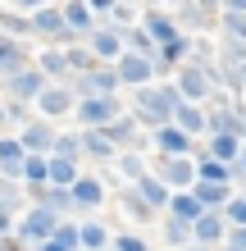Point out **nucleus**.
I'll use <instances>...</instances> for the list:
<instances>
[{"mask_svg":"<svg viewBox=\"0 0 246 251\" xmlns=\"http://www.w3.org/2000/svg\"><path fill=\"white\" fill-rule=\"evenodd\" d=\"M182 105V96H178V87L173 82H151V87H141V92H133V119L141 124V128H164V124H173V110Z\"/></svg>","mask_w":246,"mask_h":251,"instance_id":"f257e3e1","label":"nucleus"},{"mask_svg":"<svg viewBox=\"0 0 246 251\" xmlns=\"http://www.w3.org/2000/svg\"><path fill=\"white\" fill-rule=\"evenodd\" d=\"M32 32L55 50H73L78 46V32H68V23H64V5H37L32 9Z\"/></svg>","mask_w":246,"mask_h":251,"instance_id":"f03ea898","label":"nucleus"},{"mask_svg":"<svg viewBox=\"0 0 246 251\" xmlns=\"http://www.w3.org/2000/svg\"><path fill=\"white\" fill-rule=\"evenodd\" d=\"M64 219L60 215H50V210H41V205H27V210L19 215V233H14V238H19L27 251L32 247H41V242H50L55 238V228H60Z\"/></svg>","mask_w":246,"mask_h":251,"instance_id":"7ed1b4c3","label":"nucleus"},{"mask_svg":"<svg viewBox=\"0 0 246 251\" xmlns=\"http://www.w3.org/2000/svg\"><path fill=\"white\" fill-rule=\"evenodd\" d=\"M219 14H224V5H210V0H182V5L173 9V19H178V27L192 37V32H214V27H219Z\"/></svg>","mask_w":246,"mask_h":251,"instance_id":"20e7f679","label":"nucleus"},{"mask_svg":"<svg viewBox=\"0 0 246 251\" xmlns=\"http://www.w3.org/2000/svg\"><path fill=\"white\" fill-rule=\"evenodd\" d=\"M73 114H78L82 132H87V128H110V124L119 119V114H128V110H123L119 96H87V100H78Z\"/></svg>","mask_w":246,"mask_h":251,"instance_id":"39448f33","label":"nucleus"},{"mask_svg":"<svg viewBox=\"0 0 246 251\" xmlns=\"http://www.w3.org/2000/svg\"><path fill=\"white\" fill-rule=\"evenodd\" d=\"M173 87H178V96L187 100V105H205V100H214L210 73H205V69H196V64H182L178 73H173Z\"/></svg>","mask_w":246,"mask_h":251,"instance_id":"423d86ee","label":"nucleus"},{"mask_svg":"<svg viewBox=\"0 0 246 251\" xmlns=\"http://www.w3.org/2000/svg\"><path fill=\"white\" fill-rule=\"evenodd\" d=\"M119 73H114L110 64H100V69H91V73H82V78H73L68 82V92H73L78 100H87V96H119Z\"/></svg>","mask_w":246,"mask_h":251,"instance_id":"0eeeda50","label":"nucleus"},{"mask_svg":"<svg viewBox=\"0 0 246 251\" xmlns=\"http://www.w3.org/2000/svg\"><path fill=\"white\" fill-rule=\"evenodd\" d=\"M46 87H50V82L41 78V69L32 64V69H23V73H14V78H5V92H0V96L19 100V105H37Z\"/></svg>","mask_w":246,"mask_h":251,"instance_id":"6e6552de","label":"nucleus"},{"mask_svg":"<svg viewBox=\"0 0 246 251\" xmlns=\"http://www.w3.org/2000/svg\"><path fill=\"white\" fill-rule=\"evenodd\" d=\"M87 46H91V55H96L100 64H110V69H114V64H119L123 55H128V46H123V32H114L110 23H100L96 32L87 37Z\"/></svg>","mask_w":246,"mask_h":251,"instance_id":"1a4fd4ad","label":"nucleus"},{"mask_svg":"<svg viewBox=\"0 0 246 251\" xmlns=\"http://www.w3.org/2000/svg\"><path fill=\"white\" fill-rule=\"evenodd\" d=\"M105 132H110V142L119 146V155H123V151H137V155H141V151H146V142H151V137H146V128H141L133 114H119V119H114Z\"/></svg>","mask_w":246,"mask_h":251,"instance_id":"9d476101","label":"nucleus"},{"mask_svg":"<svg viewBox=\"0 0 246 251\" xmlns=\"http://www.w3.org/2000/svg\"><path fill=\"white\" fill-rule=\"evenodd\" d=\"M141 27L151 32L155 46H169V41H178V37H182L178 19H173L169 9H160V5H146V9H141Z\"/></svg>","mask_w":246,"mask_h":251,"instance_id":"9b49d317","label":"nucleus"},{"mask_svg":"<svg viewBox=\"0 0 246 251\" xmlns=\"http://www.w3.org/2000/svg\"><path fill=\"white\" fill-rule=\"evenodd\" d=\"M151 146H155V151H160L164 160H182V155H192V151H196V142L187 137L182 128H173V124L155 128V132H151Z\"/></svg>","mask_w":246,"mask_h":251,"instance_id":"f8f14e48","label":"nucleus"},{"mask_svg":"<svg viewBox=\"0 0 246 251\" xmlns=\"http://www.w3.org/2000/svg\"><path fill=\"white\" fill-rule=\"evenodd\" d=\"M78 110V96L73 92H68V87H46V92H41V100H37V119H64V114H73Z\"/></svg>","mask_w":246,"mask_h":251,"instance_id":"ddd939ff","label":"nucleus"},{"mask_svg":"<svg viewBox=\"0 0 246 251\" xmlns=\"http://www.w3.org/2000/svg\"><path fill=\"white\" fill-rule=\"evenodd\" d=\"M14 137L23 142V151H27V155H46V160H50V155H55V137H60V132H55L46 119H32L23 132H14Z\"/></svg>","mask_w":246,"mask_h":251,"instance_id":"4468645a","label":"nucleus"},{"mask_svg":"<svg viewBox=\"0 0 246 251\" xmlns=\"http://www.w3.org/2000/svg\"><path fill=\"white\" fill-rule=\"evenodd\" d=\"M155 174H160V183H164L169 192H192V187H196V160H192V155H182V160H164Z\"/></svg>","mask_w":246,"mask_h":251,"instance_id":"2eb2a0df","label":"nucleus"},{"mask_svg":"<svg viewBox=\"0 0 246 251\" xmlns=\"http://www.w3.org/2000/svg\"><path fill=\"white\" fill-rule=\"evenodd\" d=\"M114 73H119L123 87H133V92H141V87L155 82V60H141V55H123L119 64H114Z\"/></svg>","mask_w":246,"mask_h":251,"instance_id":"dca6fc26","label":"nucleus"},{"mask_svg":"<svg viewBox=\"0 0 246 251\" xmlns=\"http://www.w3.org/2000/svg\"><path fill=\"white\" fill-rule=\"evenodd\" d=\"M105 205V178H96V174H82L73 183V210L78 215H91Z\"/></svg>","mask_w":246,"mask_h":251,"instance_id":"f3484780","label":"nucleus"},{"mask_svg":"<svg viewBox=\"0 0 246 251\" xmlns=\"http://www.w3.org/2000/svg\"><path fill=\"white\" fill-rule=\"evenodd\" d=\"M27 205H41V210L68 219V210H73V192H68V187H27Z\"/></svg>","mask_w":246,"mask_h":251,"instance_id":"a211bd4d","label":"nucleus"},{"mask_svg":"<svg viewBox=\"0 0 246 251\" xmlns=\"http://www.w3.org/2000/svg\"><path fill=\"white\" fill-rule=\"evenodd\" d=\"M37 69H41V78H46V82H55V87H68V82H73L68 55H64V50H55V46H41V55H37Z\"/></svg>","mask_w":246,"mask_h":251,"instance_id":"6ab92c4d","label":"nucleus"},{"mask_svg":"<svg viewBox=\"0 0 246 251\" xmlns=\"http://www.w3.org/2000/svg\"><path fill=\"white\" fill-rule=\"evenodd\" d=\"M192 242L219 251V247L228 242V219H224V215H201L196 224H192Z\"/></svg>","mask_w":246,"mask_h":251,"instance_id":"aec40b11","label":"nucleus"},{"mask_svg":"<svg viewBox=\"0 0 246 251\" xmlns=\"http://www.w3.org/2000/svg\"><path fill=\"white\" fill-rule=\"evenodd\" d=\"M32 64H37V60L27 55L23 41H9L5 32H0V82L14 78V73H23V69H32Z\"/></svg>","mask_w":246,"mask_h":251,"instance_id":"412c9836","label":"nucleus"},{"mask_svg":"<svg viewBox=\"0 0 246 251\" xmlns=\"http://www.w3.org/2000/svg\"><path fill=\"white\" fill-rule=\"evenodd\" d=\"M23 160H27V151H23V142L14 137H0V178H9V183H23Z\"/></svg>","mask_w":246,"mask_h":251,"instance_id":"4be33fe9","label":"nucleus"},{"mask_svg":"<svg viewBox=\"0 0 246 251\" xmlns=\"http://www.w3.org/2000/svg\"><path fill=\"white\" fill-rule=\"evenodd\" d=\"M173 128H182L192 142L196 137H210V114H205V105H187V100H182V105L173 110Z\"/></svg>","mask_w":246,"mask_h":251,"instance_id":"5701e85b","label":"nucleus"},{"mask_svg":"<svg viewBox=\"0 0 246 251\" xmlns=\"http://www.w3.org/2000/svg\"><path fill=\"white\" fill-rule=\"evenodd\" d=\"M82 155L87 160H100V165H114V160H119V146L110 142L105 128H87L82 132Z\"/></svg>","mask_w":246,"mask_h":251,"instance_id":"b1692460","label":"nucleus"},{"mask_svg":"<svg viewBox=\"0 0 246 251\" xmlns=\"http://www.w3.org/2000/svg\"><path fill=\"white\" fill-rule=\"evenodd\" d=\"M192 197L205 205L210 215H224V210H228V201H233L237 192H233V187H224V183H196V187H192Z\"/></svg>","mask_w":246,"mask_h":251,"instance_id":"393cba45","label":"nucleus"},{"mask_svg":"<svg viewBox=\"0 0 246 251\" xmlns=\"http://www.w3.org/2000/svg\"><path fill=\"white\" fill-rule=\"evenodd\" d=\"M219 27H224L228 41H246V0H224Z\"/></svg>","mask_w":246,"mask_h":251,"instance_id":"a878e982","label":"nucleus"},{"mask_svg":"<svg viewBox=\"0 0 246 251\" xmlns=\"http://www.w3.org/2000/svg\"><path fill=\"white\" fill-rule=\"evenodd\" d=\"M164 215H169V219H182V224H196V219H201V215H210V210H205V205H201V201L192 197V192H173Z\"/></svg>","mask_w":246,"mask_h":251,"instance_id":"bb28decb","label":"nucleus"},{"mask_svg":"<svg viewBox=\"0 0 246 251\" xmlns=\"http://www.w3.org/2000/svg\"><path fill=\"white\" fill-rule=\"evenodd\" d=\"M64 23H68V32H78V37H91L100 27L91 5H82V0H68V5H64Z\"/></svg>","mask_w":246,"mask_h":251,"instance_id":"cd10ccee","label":"nucleus"},{"mask_svg":"<svg viewBox=\"0 0 246 251\" xmlns=\"http://www.w3.org/2000/svg\"><path fill=\"white\" fill-rule=\"evenodd\" d=\"M114 169H119L123 187H137L141 178H151V165H146V155H137V151H123L119 160H114Z\"/></svg>","mask_w":246,"mask_h":251,"instance_id":"c85d7f7f","label":"nucleus"},{"mask_svg":"<svg viewBox=\"0 0 246 251\" xmlns=\"http://www.w3.org/2000/svg\"><path fill=\"white\" fill-rule=\"evenodd\" d=\"M0 32H5L9 41H23V46H27V37H37V32H32V14L0 9Z\"/></svg>","mask_w":246,"mask_h":251,"instance_id":"c756f323","label":"nucleus"},{"mask_svg":"<svg viewBox=\"0 0 246 251\" xmlns=\"http://www.w3.org/2000/svg\"><path fill=\"white\" fill-rule=\"evenodd\" d=\"M205 151L219 160V165H233V169L242 165V137H228V132H219V137L205 142Z\"/></svg>","mask_w":246,"mask_h":251,"instance_id":"7c9ffc66","label":"nucleus"},{"mask_svg":"<svg viewBox=\"0 0 246 251\" xmlns=\"http://www.w3.org/2000/svg\"><path fill=\"white\" fill-rule=\"evenodd\" d=\"M123 46H128V55H141V60H155V55H160V46L151 41V32H146L141 23H133V27L123 32Z\"/></svg>","mask_w":246,"mask_h":251,"instance_id":"2f4dec72","label":"nucleus"},{"mask_svg":"<svg viewBox=\"0 0 246 251\" xmlns=\"http://www.w3.org/2000/svg\"><path fill=\"white\" fill-rule=\"evenodd\" d=\"M114 233L100 224V219H82V251H110Z\"/></svg>","mask_w":246,"mask_h":251,"instance_id":"473e14b6","label":"nucleus"},{"mask_svg":"<svg viewBox=\"0 0 246 251\" xmlns=\"http://www.w3.org/2000/svg\"><path fill=\"white\" fill-rule=\"evenodd\" d=\"M137 192H141V201H146L151 210H169V197H173V192H169V187L160 183V174L141 178V183H137Z\"/></svg>","mask_w":246,"mask_h":251,"instance_id":"72a5a7b5","label":"nucleus"},{"mask_svg":"<svg viewBox=\"0 0 246 251\" xmlns=\"http://www.w3.org/2000/svg\"><path fill=\"white\" fill-rule=\"evenodd\" d=\"M23 187H50V160L46 155H27L23 160Z\"/></svg>","mask_w":246,"mask_h":251,"instance_id":"f704fd0d","label":"nucleus"},{"mask_svg":"<svg viewBox=\"0 0 246 251\" xmlns=\"http://www.w3.org/2000/svg\"><path fill=\"white\" fill-rule=\"evenodd\" d=\"M0 210H5V215H19V210H27V187H23V183L0 178Z\"/></svg>","mask_w":246,"mask_h":251,"instance_id":"c9c22d12","label":"nucleus"},{"mask_svg":"<svg viewBox=\"0 0 246 251\" xmlns=\"http://www.w3.org/2000/svg\"><path fill=\"white\" fill-rule=\"evenodd\" d=\"M82 178V169L73 165V160H60V155H50V187H68L73 192V183Z\"/></svg>","mask_w":246,"mask_h":251,"instance_id":"e433bc0d","label":"nucleus"},{"mask_svg":"<svg viewBox=\"0 0 246 251\" xmlns=\"http://www.w3.org/2000/svg\"><path fill=\"white\" fill-rule=\"evenodd\" d=\"M119 205H123V210L133 215V219H137V224H151V215H155L151 205L141 201V192H137V187H123V192H119Z\"/></svg>","mask_w":246,"mask_h":251,"instance_id":"4c0bfd02","label":"nucleus"},{"mask_svg":"<svg viewBox=\"0 0 246 251\" xmlns=\"http://www.w3.org/2000/svg\"><path fill=\"white\" fill-rule=\"evenodd\" d=\"M68 55V69H73V78H82V73H91V69H100V60L91 55V46H87V41H78L73 50H64Z\"/></svg>","mask_w":246,"mask_h":251,"instance_id":"58836bf2","label":"nucleus"},{"mask_svg":"<svg viewBox=\"0 0 246 251\" xmlns=\"http://www.w3.org/2000/svg\"><path fill=\"white\" fill-rule=\"evenodd\" d=\"M219 64L224 69H246V41H228V37H219Z\"/></svg>","mask_w":246,"mask_h":251,"instance_id":"ea45409f","label":"nucleus"},{"mask_svg":"<svg viewBox=\"0 0 246 251\" xmlns=\"http://www.w3.org/2000/svg\"><path fill=\"white\" fill-rule=\"evenodd\" d=\"M55 155L60 160H73V165H82V132H60V137H55Z\"/></svg>","mask_w":246,"mask_h":251,"instance_id":"a19ab883","label":"nucleus"},{"mask_svg":"<svg viewBox=\"0 0 246 251\" xmlns=\"http://www.w3.org/2000/svg\"><path fill=\"white\" fill-rule=\"evenodd\" d=\"M164 242L178 247V251H187V247H192V224H182V219H169V215H164Z\"/></svg>","mask_w":246,"mask_h":251,"instance_id":"79ce46f5","label":"nucleus"},{"mask_svg":"<svg viewBox=\"0 0 246 251\" xmlns=\"http://www.w3.org/2000/svg\"><path fill=\"white\" fill-rule=\"evenodd\" d=\"M50 242H60L64 251H82V224H73V219H64L60 228H55V238Z\"/></svg>","mask_w":246,"mask_h":251,"instance_id":"37998d69","label":"nucleus"},{"mask_svg":"<svg viewBox=\"0 0 246 251\" xmlns=\"http://www.w3.org/2000/svg\"><path fill=\"white\" fill-rule=\"evenodd\" d=\"M224 219H228V228H246V192H237V197L228 201Z\"/></svg>","mask_w":246,"mask_h":251,"instance_id":"c03bdc74","label":"nucleus"},{"mask_svg":"<svg viewBox=\"0 0 246 251\" xmlns=\"http://www.w3.org/2000/svg\"><path fill=\"white\" fill-rule=\"evenodd\" d=\"M110 251H151V242H146V238H137V233H119Z\"/></svg>","mask_w":246,"mask_h":251,"instance_id":"a18cd8bd","label":"nucleus"},{"mask_svg":"<svg viewBox=\"0 0 246 251\" xmlns=\"http://www.w3.org/2000/svg\"><path fill=\"white\" fill-rule=\"evenodd\" d=\"M5 124H32V114H27V105H19V100H5Z\"/></svg>","mask_w":246,"mask_h":251,"instance_id":"49530a36","label":"nucleus"},{"mask_svg":"<svg viewBox=\"0 0 246 251\" xmlns=\"http://www.w3.org/2000/svg\"><path fill=\"white\" fill-rule=\"evenodd\" d=\"M14 233H19V219H14V215H5V210H0V238H14Z\"/></svg>","mask_w":246,"mask_h":251,"instance_id":"de8ad7c7","label":"nucleus"},{"mask_svg":"<svg viewBox=\"0 0 246 251\" xmlns=\"http://www.w3.org/2000/svg\"><path fill=\"white\" fill-rule=\"evenodd\" d=\"M228 247H237V251H246V228H228Z\"/></svg>","mask_w":246,"mask_h":251,"instance_id":"09e8293b","label":"nucleus"},{"mask_svg":"<svg viewBox=\"0 0 246 251\" xmlns=\"http://www.w3.org/2000/svg\"><path fill=\"white\" fill-rule=\"evenodd\" d=\"M0 251H27V247H23L19 238H0Z\"/></svg>","mask_w":246,"mask_h":251,"instance_id":"8fccbe9b","label":"nucleus"},{"mask_svg":"<svg viewBox=\"0 0 246 251\" xmlns=\"http://www.w3.org/2000/svg\"><path fill=\"white\" fill-rule=\"evenodd\" d=\"M32 251H64L60 242H41V247H32Z\"/></svg>","mask_w":246,"mask_h":251,"instance_id":"3c124183","label":"nucleus"},{"mask_svg":"<svg viewBox=\"0 0 246 251\" xmlns=\"http://www.w3.org/2000/svg\"><path fill=\"white\" fill-rule=\"evenodd\" d=\"M237 169H242V174H246V142H242V165H237Z\"/></svg>","mask_w":246,"mask_h":251,"instance_id":"603ef678","label":"nucleus"},{"mask_svg":"<svg viewBox=\"0 0 246 251\" xmlns=\"http://www.w3.org/2000/svg\"><path fill=\"white\" fill-rule=\"evenodd\" d=\"M0 128H5V96H0Z\"/></svg>","mask_w":246,"mask_h":251,"instance_id":"864d4df0","label":"nucleus"},{"mask_svg":"<svg viewBox=\"0 0 246 251\" xmlns=\"http://www.w3.org/2000/svg\"><path fill=\"white\" fill-rule=\"evenodd\" d=\"M187 251H210V247H196V242H192V247H187Z\"/></svg>","mask_w":246,"mask_h":251,"instance_id":"5fc2aeb1","label":"nucleus"},{"mask_svg":"<svg viewBox=\"0 0 246 251\" xmlns=\"http://www.w3.org/2000/svg\"><path fill=\"white\" fill-rule=\"evenodd\" d=\"M219 251H237V247H228V242H224V247H219Z\"/></svg>","mask_w":246,"mask_h":251,"instance_id":"6e6d98bb","label":"nucleus"},{"mask_svg":"<svg viewBox=\"0 0 246 251\" xmlns=\"http://www.w3.org/2000/svg\"><path fill=\"white\" fill-rule=\"evenodd\" d=\"M242 78H246V69H242Z\"/></svg>","mask_w":246,"mask_h":251,"instance_id":"4d7b16f0","label":"nucleus"}]
</instances>
